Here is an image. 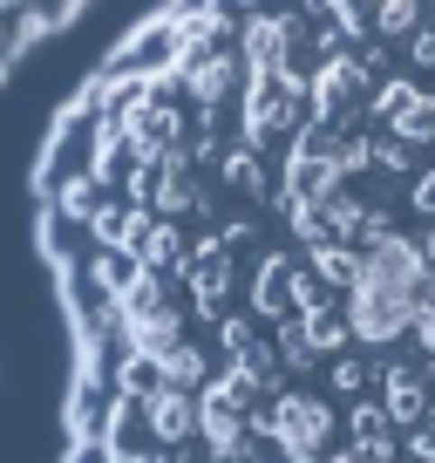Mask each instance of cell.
Returning a JSON list of instances; mask_svg holds the SVG:
<instances>
[{"label":"cell","mask_w":435,"mask_h":463,"mask_svg":"<svg viewBox=\"0 0 435 463\" xmlns=\"http://www.w3.org/2000/svg\"><path fill=\"white\" fill-rule=\"evenodd\" d=\"M34 225L61 463H435V0H163Z\"/></svg>","instance_id":"1"},{"label":"cell","mask_w":435,"mask_h":463,"mask_svg":"<svg viewBox=\"0 0 435 463\" xmlns=\"http://www.w3.org/2000/svg\"><path fill=\"white\" fill-rule=\"evenodd\" d=\"M96 0H0V75H14L48 34L82 21Z\"/></svg>","instance_id":"2"}]
</instances>
